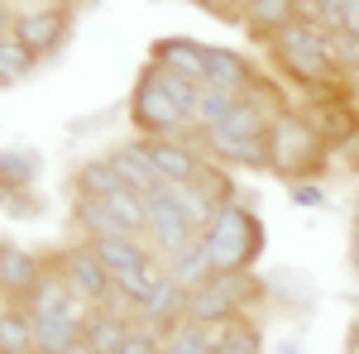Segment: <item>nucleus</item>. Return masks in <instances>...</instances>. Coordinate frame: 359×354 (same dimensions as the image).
<instances>
[{"label":"nucleus","instance_id":"obj_1","mask_svg":"<svg viewBox=\"0 0 359 354\" xmlns=\"http://www.w3.org/2000/svg\"><path fill=\"white\" fill-rule=\"evenodd\" d=\"M264 240H269V235H264V220H259V211L249 206L245 196L216 206V216L201 225V254H206L211 273H249V268H259Z\"/></svg>","mask_w":359,"mask_h":354},{"label":"nucleus","instance_id":"obj_2","mask_svg":"<svg viewBox=\"0 0 359 354\" xmlns=\"http://www.w3.org/2000/svg\"><path fill=\"white\" fill-rule=\"evenodd\" d=\"M331 163L335 154L311 130V120L292 106H278L269 120V172L283 182H306V177H321Z\"/></svg>","mask_w":359,"mask_h":354},{"label":"nucleus","instance_id":"obj_3","mask_svg":"<svg viewBox=\"0 0 359 354\" xmlns=\"http://www.w3.org/2000/svg\"><path fill=\"white\" fill-rule=\"evenodd\" d=\"M264 48H269V57H273V67L297 86V91H316V86L345 77V72L335 67V57H331L326 29H311V25H297V20H292V25L278 29Z\"/></svg>","mask_w":359,"mask_h":354},{"label":"nucleus","instance_id":"obj_4","mask_svg":"<svg viewBox=\"0 0 359 354\" xmlns=\"http://www.w3.org/2000/svg\"><path fill=\"white\" fill-rule=\"evenodd\" d=\"M130 125H135L139 139L196 135L192 115L172 96V72H168V67H158V62H144V67H139L135 86H130Z\"/></svg>","mask_w":359,"mask_h":354},{"label":"nucleus","instance_id":"obj_5","mask_svg":"<svg viewBox=\"0 0 359 354\" xmlns=\"http://www.w3.org/2000/svg\"><path fill=\"white\" fill-rule=\"evenodd\" d=\"M144 206H149V249L158 259H172L177 249H187L192 240H201V220L192 211V196L177 182H158L154 191H144Z\"/></svg>","mask_w":359,"mask_h":354},{"label":"nucleus","instance_id":"obj_6","mask_svg":"<svg viewBox=\"0 0 359 354\" xmlns=\"http://www.w3.org/2000/svg\"><path fill=\"white\" fill-rule=\"evenodd\" d=\"M72 25H77V15H72L67 0H43V5H20L15 20H10V34H15L39 62H48V57H57L62 43L72 39Z\"/></svg>","mask_w":359,"mask_h":354},{"label":"nucleus","instance_id":"obj_7","mask_svg":"<svg viewBox=\"0 0 359 354\" xmlns=\"http://www.w3.org/2000/svg\"><path fill=\"white\" fill-rule=\"evenodd\" d=\"M53 268L67 278V287L82 297V306H111V301H115L111 268L96 259V249L86 245V240H72L67 249H57V254H53Z\"/></svg>","mask_w":359,"mask_h":354},{"label":"nucleus","instance_id":"obj_8","mask_svg":"<svg viewBox=\"0 0 359 354\" xmlns=\"http://www.w3.org/2000/svg\"><path fill=\"white\" fill-rule=\"evenodd\" d=\"M48 268H53V259L39 254V249L0 245V301H25L29 292L43 282Z\"/></svg>","mask_w":359,"mask_h":354},{"label":"nucleus","instance_id":"obj_9","mask_svg":"<svg viewBox=\"0 0 359 354\" xmlns=\"http://www.w3.org/2000/svg\"><path fill=\"white\" fill-rule=\"evenodd\" d=\"M187 321V287L177 282V278H158L154 282V292L135 306V326L154 330V335H168V330H177Z\"/></svg>","mask_w":359,"mask_h":354},{"label":"nucleus","instance_id":"obj_10","mask_svg":"<svg viewBox=\"0 0 359 354\" xmlns=\"http://www.w3.org/2000/svg\"><path fill=\"white\" fill-rule=\"evenodd\" d=\"M130 335H135V311H125V306H86V316H82L86 354H115Z\"/></svg>","mask_w":359,"mask_h":354},{"label":"nucleus","instance_id":"obj_11","mask_svg":"<svg viewBox=\"0 0 359 354\" xmlns=\"http://www.w3.org/2000/svg\"><path fill=\"white\" fill-rule=\"evenodd\" d=\"M25 306H29V316H34V326H43V321H67V316H82L86 311L82 297L67 287V278L57 268L43 273V282L25 297Z\"/></svg>","mask_w":359,"mask_h":354},{"label":"nucleus","instance_id":"obj_12","mask_svg":"<svg viewBox=\"0 0 359 354\" xmlns=\"http://www.w3.org/2000/svg\"><path fill=\"white\" fill-rule=\"evenodd\" d=\"M206 57H211V43L187 39V34H163V39H154V48H149V62H158L168 72H182V77H192V82L206 77Z\"/></svg>","mask_w":359,"mask_h":354},{"label":"nucleus","instance_id":"obj_13","mask_svg":"<svg viewBox=\"0 0 359 354\" xmlns=\"http://www.w3.org/2000/svg\"><path fill=\"white\" fill-rule=\"evenodd\" d=\"M259 82H264V72H259L245 53H235V48H216V43H211L201 86H221V91H240V96H245V91H254Z\"/></svg>","mask_w":359,"mask_h":354},{"label":"nucleus","instance_id":"obj_14","mask_svg":"<svg viewBox=\"0 0 359 354\" xmlns=\"http://www.w3.org/2000/svg\"><path fill=\"white\" fill-rule=\"evenodd\" d=\"M86 245L96 249V259L115 273H135V268H149V264H163L144 235H101V240H86Z\"/></svg>","mask_w":359,"mask_h":354},{"label":"nucleus","instance_id":"obj_15","mask_svg":"<svg viewBox=\"0 0 359 354\" xmlns=\"http://www.w3.org/2000/svg\"><path fill=\"white\" fill-rule=\"evenodd\" d=\"M43 177V154L25 149V144H10L0 149V191H34Z\"/></svg>","mask_w":359,"mask_h":354},{"label":"nucleus","instance_id":"obj_16","mask_svg":"<svg viewBox=\"0 0 359 354\" xmlns=\"http://www.w3.org/2000/svg\"><path fill=\"white\" fill-rule=\"evenodd\" d=\"M125 187V177H120V168L111 163V154H96V158H82V163L72 168V196H96V201H106L111 191Z\"/></svg>","mask_w":359,"mask_h":354},{"label":"nucleus","instance_id":"obj_17","mask_svg":"<svg viewBox=\"0 0 359 354\" xmlns=\"http://www.w3.org/2000/svg\"><path fill=\"white\" fill-rule=\"evenodd\" d=\"M111 163L120 168L125 187H135V191H154L158 182H163L158 168H154V158H149V149H144V139H125V144H115Z\"/></svg>","mask_w":359,"mask_h":354},{"label":"nucleus","instance_id":"obj_18","mask_svg":"<svg viewBox=\"0 0 359 354\" xmlns=\"http://www.w3.org/2000/svg\"><path fill=\"white\" fill-rule=\"evenodd\" d=\"M39 326L25 301H0V354H34Z\"/></svg>","mask_w":359,"mask_h":354},{"label":"nucleus","instance_id":"obj_19","mask_svg":"<svg viewBox=\"0 0 359 354\" xmlns=\"http://www.w3.org/2000/svg\"><path fill=\"white\" fill-rule=\"evenodd\" d=\"M211 345H216V354H264L269 335H264V326L254 316H235V321L211 330Z\"/></svg>","mask_w":359,"mask_h":354},{"label":"nucleus","instance_id":"obj_20","mask_svg":"<svg viewBox=\"0 0 359 354\" xmlns=\"http://www.w3.org/2000/svg\"><path fill=\"white\" fill-rule=\"evenodd\" d=\"M297 20V0H249L245 5V29L254 43H269L283 25Z\"/></svg>","mask_w":359,"mask_h":354},{"label":"nucleus","instance_id":"obj_21","mask_svg":"<svg viewBox=\"0 0 359 354\" xmlns=\"http://www.w3.org/2000/svg\"><path fill=\"white\" fill-rule=\"evenodd\" d=\"M72 230H77V240L125 235V230H120V220L111 216V206H106V201H96V196H72Z\"/></svg>","mask_w":359,"mask_h":354},{"label":"nucleus","instance_id":"obj_22","mask_svg":"<svg viewBox=\"0 0 359 354\" xmlns=\"http://www.w3.org/2000/svg\"><path fill=\"white\" fill-rule=\"evenodd\" d=\"M34 67H39V57L29 53L15 34H0V91L25 86L29 77H34Z\"/></svg>","mask_w":359,"mask_h":354},{"label":"nucleus","instance_id":"obj_23","mask_svg":"<svg viewBox=\"0 0 359 354\" xmlns=\"http://www.w3.org/2000/svg\"><path fill=\"white\" fill-rule=\"evenodd\" d=\"M82 316L43 321V326H39V340H34V354H82Z\"/></svg>","mask_w":359,"mask_h":354},{"label":"nucleus","instance_id":"obj_24","mask_svg":"<svg viewBox=\"0 0 359 354\" xmlns=\"http://www.w3.org/2000/svg\"><path fill=\"white\" fill-rule=\"evenodd\" d=\"M163 273H168V278H177L187 292L201 287V282L211 278V264H206V254H201V240H192L187 249H177L172 259H163Z\"/></svg>","mask_w":359,"mask_h":354},{"label":"nucleus","instance_id":"obj_25","mask_svg":"<svg viewBox=\"0 0 359 354\" xmlns=\"http://www.w3.org/2000/svg\"><path fill=\"white\" fill-rule=\"evenodd\" d=\"M163 354H216V345H211V330H206V326L182 321L177 330H168V335H163Z\"/></svg>","mask_w":359,"mask_h":354},{"label":"nucleus","instance_id":"obj_26","mask_svg":"<svg viewBox=\"0 0 359 354\" xmlns=\"http://www.w3.org/2000/svg\"><path fill=\"white\" fill-rule=\"evenodd\" d=\"M240 106V91H221V86H201V106H196V130L221 125L230 110Z\"/></svg>","mask_w":359,"mask_h":354},{"label":"nucleus","instance_id":"obj_27","mask_svg":"<svg viewBox=\"0 0 359 354\" xmlns=\"http://www.w3.org/2000/svg\"><path fill=\"white\" fill-rule=\"evenodd\" d=\"M326 39H331L335 67H340L345 77H359V39H355V34H340V29H335V34H326Z\"/></svg>","mask_w":359,"mask_h":354},{"label":"nucleus","instance_id":"obj_28","mask_svg":"<svg viewBox=\"0 0 359 354\" xmlns=\"http://www.w3.org/2000/svg\"><path fill=\"white\" fill-rule=\"evenodd\" d=\"M0 211L10 220H39L43 216V201L34 191H0Z\"/></svg>","mask_w":359,"mask_h":354},{"label":"nucleus","instance_id":"obj_29","mask_svg":"<svg viewBox=\"0 0 359 354\" xmlns=\"http://www.w3.org/2000/svg\"><path fill=\"white\" fill-rule=\"evenodd\" d=\"M287 196H292V206H302V211H321L331 196L321 187V177H306V182H287Z\"/></svg>","mask_w":359,"mask_h":354},{"label":"nucleus","instance_id":"obj_30","mask_svg":"<svg viewBox=\"0 0 359 354\" xmlns=\"http://www.w3.org/2000/svg\"><path fill=\"white\" fill-rule=\"evenodd\" d=\"M115 354H163V335H154V330L135 326V335H130V340H125Z\"/></svg>","mask_w":359,"mask_h":354},{"label":"nucleus","instance_id":"obj_31","mask_svg":"<svg viewBox=\"0 0 359 354\" xmlns=\"http://www.w3.org/2000/svg\"><path fill=\"white\" fill-rule=\"evenodd\" d=\"M297 25L326 29V15H321V0H297Z\"/></svg>","mask_w":359,"mask_h":354},{"label":"nucleus","instance_id":"obj_32","mask_svg":"<svg viewBox=\"0 0 359 354\" xmlns=\"http://www.w3.org/2000/svg\"><path fill=\"white\" fill-rule=\"evenodd\" d=\"M335 158H340V163H345V168H355V172H359V135L350 139V144H345V149H340Z\"/></svg>","mask_w":359,"mask_h":354},{"label":"nucleus","instance_id":"obj_33","mask_svg":"<svg viewBox=\"0 0 359 354\" xmlns=\"http://www.w3.org/2000/svg\"><path fill=\"white\" fill-rule=\"evenodd\" d=\"M273 354H306L302 345H297V340H278V350Z\"/></svg>","mask_w":359,"mask_h":354},{"label":"nucleus","instance_id":"obj_34","mask_svg":"<svg viewBox=\"0 0 359 354\" xmlns=\"http://www.w3.org/2000/svg\"><path fill=\"white\" fill-rule=\"evenodd\" d=\"M345 354H359V321H355V330H350V345H345Z\"/></svg>","mask_w":359,"mask_h":354},{"label":"nucleus","instance_id":"obj_35","mask_svg":"<svg viewBox=\"0 0 359 354\" xmlns=\"http://www.w3.org/2000/svg\"><path fill=\"white\" fill-rule=\"evenodd\" d=\"M350 264H355V278H359V230H355V245H350Z\"/></svg>","mask_w":359,"mask_h":354},{"label":"nucleus","instance_id":"obj_36","mask_svg":"<svg viewBox=\"0 0 359 354\" xmlns=\"http://www.w3.org/2000/svg\"><path fill=\"white\" fill-rule=\"evenodd\" d=\"M355 230H359V201H355Z\"/></svg>","mask_w":359,"mask_h":354},{"label":"nucleus","instance_id":"obj_37","mask_svg":"<svg viewBox=\"0 0 359 354\" xmlns=\"http://www.w3.org/2000/svg\"><path fill=\"white\" fill-rule=\"evenodd\" d=\"M187 5H201V0H187Z\"/></svg>","mask_w":359,"mask_h":354},{"label":"nucleus","instance_id":"obj_38","mask_svg":"<svg viewBox=\"0 0 359 354\" xmlns=\"http://www.w3.org/2000/svg\"><path fill=\"white\" fill-rule=\"evenodd\" d=\"M355 91H359V82H355Z\"/></svg>","mask_w":359,"mask_h":354},{"label":"nucleus","instance_id":"obj_39","mask_svg":"<svg viewBox=\"0 0 359 354\" xmlns=\"http://www.w3.org/2000/svg\"><path fill=\"white\" fill-rule=\"evenodd\" d=\"M82 354H86V350H82Z\"/></svg>","mask_w":359,"mask_h":354}]
</instances>
